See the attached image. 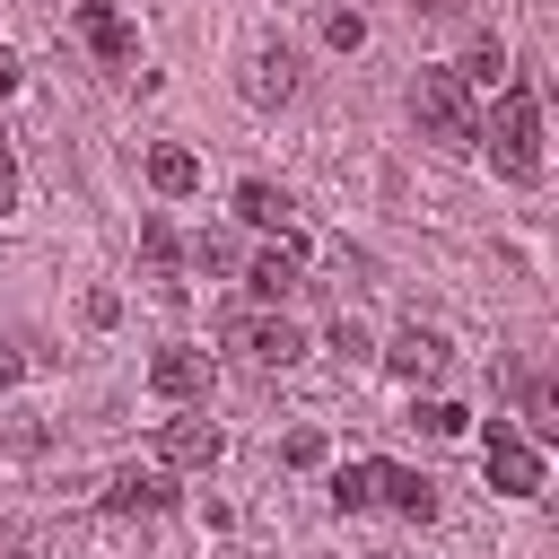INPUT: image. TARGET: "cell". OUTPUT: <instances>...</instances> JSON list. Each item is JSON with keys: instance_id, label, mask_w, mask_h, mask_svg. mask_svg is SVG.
Wrapping results in <instances>:
<instances>
[{"instance_id": "12", "label": "cell", "mask_w": 559, "mask_h": 559, "mask_svg": "<svg viewBox=\"0 0 559 559\" xmlns=\"http://www.w3.org/2000/svg\"><path fill=\"white\" fill-rule=\"evenodd\" d=\"M148 384H157L166 402L210 393V349H157V358H148Z\"/></svg>"}, {"instance_id": "24", "label": "cell", "mask_w": 559, "mask_h": 559, "mask_svg": "<svg viewBox=\"0 0 559 559\" xmlns=\"http://www.w3.org/2000/svg\"><path fill=\"white\" fill-rule=\"evenodd\" d=\"M9 210H17V157L0 148V218H9Z\"/></svg>"}, {"instance_id": "26", "label": "cell", "mask_w": 559, "mask_h": 559, "mask_svg": "<svg viewBox=\"0 0 559 559\" xmlns=\"http://www.w3.org/2000/svg\"><path fill=\"white\" fill-rule=\"evenodd\" d=\"M17 376H26V358H17V349H9V341H0V393H9V384H17Z\"/></svg>"}, {"instance_id": "28", "label": "cell", "mask_w": 559, "mask_h": 559, "mask_svg": "<svg viewBox=\"0 0 559 559\" xmlns=\"http://www.w3.org/2000/svg\"><path fill=\"white\" fill-rule=\"evenodd\" d=\"M9 559H44V550H9Z\"/></svg>"}, {"instance_id": "16", "label": "cell", "mask_w": 559, "mask_h": 559, "mask_svg": "<svg viewBox=\"0 0 559 559\" xmlns=\"http://www.w3.org/2000/svg\"><path fill=\"white\" fill-rule=\"evenodd\" d=\"M332 507H341V515L376 507V463H341V472H332Z\"/></svg>"}, {"instance_id": "1", "label": "cell", "mask_w": 559, "mask_h": 559, "mask_svg": "<svg viewBox=\"0 0 559 559\" xmlns=\"http://www.w3.org/2000/svg\"><path fill=\"white\" fill-rule=\"evenodd\" d=\"M480 140H489V157H498V175H515V183H533V175H542V96L507 79V87L489 96V114H480Z\"/></svg>"}, {"instance_id": "27", "label": "cell", "mask_w": 559, "mask_h": 559, "mask_svg": "<svg viewBox=\"0 0 559 559\" xmlns=\"http://www.w3.org/2000/svg\"><path fill=\"white\" fill-rule=\"evenodd\" d=\"M419 9H437V17H445V9H463V0H419Z\"/></svg>"}, {"instance_id": "14", "label": "cell", "mask_w": 559, "mask_h": 559, "mask_svg": "<svg viewBox=\"0 0 559 559\" xmlns=\"http://www.w3.org/2000/svg\"><path fill=\"white\" fill-rule=\"evenodd\" d=\"M148 183L175 201V192H192V183H201V157H192V148H175V140H157V148H148Z\"/></svg>"}, {"instance_id": "18", "label": "cell", "mask_w": 559, "mask_h": 559, "mask_svg": "<svg viewBox=\"0 0 559 559\" xmlns=\"http://www.w3.org/2000/svg\"><path fill=\"white\" fill-rule=\"evenodd\" d=\"M524 428H533V437L559 428V393H550V376H524Z\"/></svg>"}, {"instance_id": "3", "label": "cell", "mask_w": 559, "mask_h": 559, "mask_svg": "<svg viewBox=\"0 0 559 559\" xmlns=\"http://www.w3.org/2000/svg\"><path fill=\"white\" fill-rule=\"evenodd\" d=\"M218 341H227L245 367H297V358H306V332H297L280 306H236V314L218 323Z\"/></svg>"}, {"instance_id": "5", "label": "cell", "mask_w": 559, "mask_h": 559, "mask_svg": "<svg viewBox=\"0 0 559 559\" xmlns=\"http://www.w3.org/2000/svg\"><path fill=\"white\" fill-rule=\"evenodd\" d=\"M175 507V472L166 463H122L105 480V515H166Z\"/></svg>"}, {"instance_id": "17", "label": "cell", "mask_w": 559, "mask_h": 559, "mask_svg": "<svg viewBox=\"0 0 559 559\" xmlns=\"http://www.w3.org/2000/svg\"><path fill=\"white\" fill-rule=\"evenodd\" d=\"M140 262H148L157 280H166V271L183 262V253H175V227H166V218H140Z\"/></svg>"}, {"instance_id": "22", "label": "cell", "mask_w": 559, "mask_h": 559, "mask_svg": "<svg viewBox=\"0 0 559 559\" xmlns=\"http://www.w3.org/2000/svg\"><path fill=\"white\" fill-rule=\"evenodd\" d=\"M192 262H201V271H236V245H227V236H201Z\"/></svg>"}, {"instance_id": "21", "label": "cell", "mask_w": 559, "mask_h": 559, "mask_svg": "<svg viewBox=\"0 0 559 559\" xmlns=\"http://www.w3.org/2000/svg\"><path fill=\"white\" fill-rule=\"evenodd\" d=\"M280 463H297V472H306V463H323V437H314V428H288V445H280Z\"/></svg>"}, {"instance_id": "2", "label": "cell", "mask_w": 559, "mask_h": 559, "mask_svg": "<svg viewBox=\"0 0 559 559\" xmlns=\"http://www.w3.org/2000/svg\"><path fill=\"white\" fill-rule=\"evenodd\" d=\"M411 122H419L437 148H472V140H480V105H472V87H463L454 70H419V79H411Z\"/></svg>"}, {"instance_id": "7", "label": "cell", "mask_w": 559, "mask_h": 559, "mask_svg": "<svg viewBox=\"0 0 559 559\" xmlns=\"http://www.w3.org/2000/svg\"><path fill=\"white\" fill-rule=\"evenodd\" d=\"M218 454H227V437H218L210 419H166V428H157V463H166V472H210Z\"/></svg>"}, {"instance_id": "20", "label": "cell", "mask_w": 559, "mask_h": 559, "mask_svg": "<svg viewBox=\"0 0 559 559\" xmlns=\"http://www.w3.org/2000/svg\"><path fill=\"white\" fill-rule=\"evenodd\" d=\"M419 428H428V437H463L472 411H463V402H419Z\"/></svg>"}, {"instance_id": "13", "label": "cell", "mask_w": 559, "mask_h": 559, "mask_svg": "<svg viewBox=\"0 0 559 559\" xmlns=\"http://www.w3.org/2000/svg\"><path fill=\"white\" fill-rule=\"evenodd\" d=\"M236 218H245V227H271V236H297V201H288L280 183H262V175L236 183Z\"/></svg>"}, {"instance_id": "19", "label": "cell", "mask_w": 559, "mask_h": 559, "mask_svg": "<svg viewBox=\"0 0 559 559\" xmlns=\"http://www.w3.org/2000/svg\"><path fill=\"white\" fill-rule=\"evenodd\" d=\"M323 44H332V52H358V44H367V17H358V9H332V17H323Z\"/></svg>"}, {"instance_id": "4", "label": "cell", "mask_w": 559, "mask_h": 559, "mask_svg": "<svg viewBox=\"0 0 559 559\" xmlns=\"http://www.w3.org/2000/svg\"><path fill=\"white\" fill-rule=\"evenodd\" d=\"M489 489L498 498H542V445L533 437H515V428H489Z\"/></svg>"}, {"instance_id": "15", "label": "cell", "mask_w": 559, "mask_h": 559, "mask_svg": "<svg viewBox=\"0 0 559 559\" xmlns=\"http://www.w3.org/2000/svg\"><path fill=\"white\" fill-rule=\"evenodd\" d=\"M454 79H463V87H489V96H498V87H507V44H498V35H480V44H472V52L454 61Z\"/></svg>"}, {"instance_id": "25", "label": "cell", "mask_w": 559, "mask_h": 559, "mask_svg": "<svg viewBox=\"0 0 559 559\" xmlns=\"http://www.w3.org/2000/svg\"><path fill=\"white\" fill-rule=\"evenodd\" d=\"M17 79H26V70H17V52H9V44H0V105H9V96H17Z\"/></svg>"}, {"instance_id": "9", "label": "cell", "mask_w": 559, "mask_h": 559, "mask_svg": "<svg viewBox=\"0 0 559 559\" xmlns=\"http://www.w3.org/2000/svg\"><path fill=\"white\" fill-rule=\"evenodd\" d=\"M288 96H297V52H288V44H262V52L245 61V105L271 114V105H288Z\"/></svg>"}, {"instance_id": "23", "label": "cell", "mask_w": 559, "mask_h": 559, "mask_svg": "<svg viewBox=\"0 0 559 559\" xmlns=\"http://www.w3.org/2000/svg\"><path fill=\"white\" fill-rule=\"evenodd\" d=\"M332 349H341V358H367V332H358V323L341 314V323H332Z\"/></svg>"}, {"instance_id": "10", "label": "cell", "mask_w": 559, "mask_h": 559, "mask_svg": "<svg viewBox=\"0 0 559 559\" xmlns=\"http://www.w3.org/2000/svg\"><path fill=\"white\" fill-rule=\"evenodd\" d=\"M445 358H454V349H445V332H428V323H402V332H393V349H384V367H393V376H411V384L445 376Z\"/></svg>"}, {"instance_id": "8", "label": "cell", "mask_w": 559, "mask_h": 559, "mask_svg": "<svg viewBox=\"0 0 559 559\" xmlns=\"http://www.w3.org/2000/svg\"><path fill=\"white\" fill-rule=\"evenodd\" d=\"M70 17H79V35L96 44V61H114V70H131V61H140V35L122 26V9H114V0H70Z\"/></svg>"}, {"instance_id": "6", "label": "cell", "mask_w": 559, "mask_h": 559, "mask_svg": "<svg viewBox=\"0 0 559 559\" xmlns=\"http://www.w3.org/2000/svg\"><path fill=\"white\" fill-rule=\"evenodd\" d=\"M245 288H253V306H280L288 288H306V245H297V236L262 245V253L245 262Z\"/></svg>"}, {"instance_id": "11", "label": "cell", "mask_w": 559, "mask_h": 559, "mask_svg": "<svg viewBox=\"0 0 559 559\" xmlns=\"http://www.w3.org/2000/svg\"><path fill=\"white\" fill-rule=\"evenodd\" d=\"M376 498H384L393 515H411V524H428V515H437V480H428V472H411V463H376Z\"/></svg>"}]
</instances>
